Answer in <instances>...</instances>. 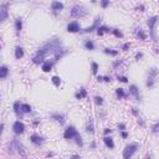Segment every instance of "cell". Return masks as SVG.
Segmentation results:
<instances>
[{"label":"cell","instance_id":"obj_1","mask_svg":"<svg viewBox=\"0 0 159 159\" xmlns=\"http://www.w3.org/2000/svg\"><path fill=\"white\" fill-rule=\"evenodd\" d=\"M62 46H64V42H62V40L58 39V37L49 40L47 42H45V44L36 51V53L34 55V57H32V62H34L35 65L42 64L46 57H47L49 55H53L56 50L60 49V47H62Z\"/></svg>","mask_w":159,"mask_h":159},{"label":"cell","instance_id":"obj_2","mask_svg":"<svg viewBox=\"0 0 159 159\" xmlns=\"http://www.w3.org/2000/svg\"><path fill=\"white\" fill-rule=\"evenodd\" d=\"M158 76V69L156 66L149 69V72H148V78H147V82H145V86L148 88H153L154 85H156V80Z\"/></svg>","mask_w":159,"mask_h":159},{"label":"cell","instance_id":"obj_3","mask_svg":"<svg viewBox=\"0 0 159 159\" xmlns=\"http://www.w3.org/2000/svg\"><path fill=\"white\" fill-rule=\"evenodd\" d=\"M148 27H149V32H150V37L154 42H157V35H156V27L158 24V16H152V18L148 19Z\"/></svg>","mask_w":159,"mask_h":159},{"label":"cell","instance_id":"obj_4","mask_svg":"<svg viewBox=\"0 0 159 159\" xmlns=\"http://www.w3.org/2000/svg\"><path fill=\"white\" fill-rule=\"evenodd\" d=\"M70 15L72 16V18L80 19V18H83V16L87 15V10H86V8L82 5H75L72 8V10H71Z\"/></svg>","mask_w":159,"mask_h":159},{"label":"cell","instance_id":"obj_5","mask_svg":"<svg viewBox=\"0 0 159 159\" xmlns=\"http://www.w3.org/2000/svg\"><path fill=\"white\" fill-rule=\"evenodd\" d=\"M137 150H138V144H137V143H131V144H128L127 147L124 148V150H123V158H124V159L132 158V157L136 154Z\"/></svg>","mask_w":159,"mask_h":159},{"label":"cell","instance_id":"obj_6","mask_svg":"<svg viewBox=\"0 0 159 159\" xmlns=\"http://www.w3.org/2000/svg\"><path fill=\"white\" fill-rule=\"evenodd\" d=\"M78 134V131L76 129V127H73V125H70V127H67L65 129V132H64V138L65 139H73L75 137H76Z\"/></svg>","mask_w":159,"mask_h":159},{"label":"cell","instance_id":"obj_7","mask_svg":"<svg viewBox=\"0 0 159 159\" xmlns=\"http://www.w3.org/2000/svg\"><path fill=\"white\" fill-rule=\"evenodd\" d=\"M9 18V3H4L0 5V23H4Z\"/></svg>","mask_w":159,"mask_h":159},{"label":"cell","instance_id":"obj_8","mask_svg":"<svg viewBox=\"0 0 159 159\" xmlns=\"http://www.w3.org/2000/svg\"><path fill=\"white\" fill-rule=\"evenodd\" d=\"M14 147H15V149H18V153L21 157H26V152H25V149H24V145L20 143L18 139H12V142L10 143V148L12 149Z\"/></svg>","mask_w":159,"mask_h":159},{"label":"cell","instance_id":"obj_9","mask_svg":"<svg viewBox=\"0 0 159 159\" xmlns=\"http://www.w3.org/2000/svg\"><path fill=\"white\" fill-rule=\"evenodd\" d=\"M99 23H101V16H97V18L93 20V24H92L91 26L83 29V30H80V31L83 32V34H88V32H92V31L97 30V27L99 26Z\"/></svg>","mask_w":159,"mask_h":159},{"label":"cell","instance_id":"obj_10","mask_svg":"<svg viewBox=\"0 0 159 159\" xmlns=\"http://www.w3.org/2000/svg\"><path fill=\"white\" fill-rule=\"evenodd\" d=\"M12 131H14L15 134H23L25 132V124L23 122H20V121H16L12 124Z\"/></svg>","mask_w":159,"mask_h":159},{"label":"cell","instance_id":"obj_11","mask_svg":"<svg viewBox=\"0 0 159 159\" xmlns=\"http://www.w3.org/2000/svg\"><path fill=\"white\" fill-rule=\"evenodd\" d=\"M64 8H65V5L61 1H58V0H53V1L51 3V10L55 15L57 14V12H61L62 10H64Z\"/></svg>","mask_w":159,"mask_h":159},{"label":"cell","instance_id":"obj_12","mask_svg":"<svg viewBox=\"0 0 159 159\" xmlns=\"http://www.w3.org/2000/svg\"><path fill=\"white\" fill-rule=\"evenodd\" d=\"M129 95H132L133 97L136 98V101H138V102L142 101L140 92H139V90H138V87L136 85H131V86H129Z\"/></svg>","mask_w":159,"mask_h":159},{"label":"cell","instance_id":"obj_13","mask_svg":"<svg viewBox=\"0 0 159 159\" xmlns=\"http://www.w3.org/2000/svg\"><path fill=\"white\" fill-rule=\"evenodd\" d=\"M30 142L32 144L35 145H42L45 143V138L41 137L40 134H36V133H34V134L30 136Z\"/></svg>","mask_w":159,"mask_h":159},{"label":"cell","instance_id":"obj_14","mask_svg":"<svg viewBox=\"0 0 159 159\" xmlns=\"http://www.w3.org/2000/svg\"><path fill=\"white\" fill-rule=\"evenodd\" d=\"M51 118L55 119L57 123H60V125H64L66 123V117L64 113H60V112H55V113L51 114Z\"/></svg>","mask_w":159,"mask_h":159},{"label":"cell","instance_id":"obj_15","mask_svg":"<svg viewBox=\"0 0 159 159\" xmlns=\"http://www.w3.org/2000/svg\"><path fill=\"white\" fill-rule=\"evenodd\" d=\"M53 64H55V61L45 60V61L42 62V65H41V69H42L44 72H50V71L52 70V67H53Z\"/></svg>","mask_w":159,"mask_h":159},{"label":"cell","instance_id":"obj_16","mask_svg":"<svg viewBox=\"0 0 159 159\" xmlns=\"http://www.w3.org/2000/svg\"><path fill=\"white\" fill-rule=\"evenodd\" d=\"M66 53H67V50H66L65 47H60V49H57L56 51H55V53H53V55H55V62H57L58 60H61L62 57H64Z\"/></svg>","mask_w":159,"mask_h":159},{"label":"cell","instance_id":"obj_17","mask_svg":"<svg viewBox=\"0 0 159 159\" xmlns=\"http://www.w3.org/2000/svg\"><path fill=\"white\" fill-rule=\"evenodd\" d=\"M81 30V26H80L78 21H72L67 25V31L69 32H78Z\"/></svg>","mask_w":159,"mask_h":159},{"label":"cell","instance_id":"obj_18","mask_svg":"<svg viewBox=\"0 0 159 159\" xmlns=\"http://www.w3.org/2000/svg\"><path fill=\"white\" fill-rule=\"evenodd\" d=\"M103 142H104V144H106L107 148H110V149H113L114 148V142H113V138H112V137L104 136Z\"/></svg>","mask_w":159,"mask_h":159},{"label":"cell","instance_id":"obj_19","mask_svg":"<svg viewBox=\"0 0 159 159\" xmlns=\"http://www.w3.org/2000/svg\"><path fill=\"white\" fill-rule=\"evenodd\" d=\"M9 75V67L8 66H0V80H4Z\"/></svg>","mask_w":159,"mask_h":159},{"label":"cell","instance_id":"obj_20","mask_svg":"<svg viewBox=\"0 0 159 159\" xmlns=\"http://www.w3.org/2000/svg\"><path fill=\"white\" fill-rule=\"evenodd\" d=\"M111 32V29L107 27V26H98L97 27V35L98 36H102L104 34H110Z\"/></svg>","mask_w":159,"mask_h":159},{"label":"cell","instance_id":"obj_21","mask_svg":"<svg viewBox=\"0 0 159 159\" xmlns=\"http://www.w3.org/2000/svg\"><path fill=\"white\" fill-rule=\"evenodd\" d=\"M24 57V49L21 46H16L15 49V58L16 60H20V58Z\"/></svg>","mask_w":159,"mask_h":159},{"label":"cell","instance_id":"obj_22","mask_svg":"<svg viewBox=\"0 0 159 159\" xmlns=\"http://www.w3.org/2000/svg\"><path fill=\"white\" fill-rule=\"evenodd\" d=\"M15 30H16V34H20V31L23 30V19L21 18H18L15 20Z\"/></svg>","mask_w":159,"mask_h":159},{"label":"cell","instance_id":"obj_23","mask_svg":"<svg viewBox=\"0 0 159 159\" xmlns=\"http://www.w3.org/2000/svg\"><path fill=\"white\" fill-rule=\"evenodd\" d=\"M20 111H21V113H30L31 106L29 103H21L20 104Z\"/></svg>","mask_w":159,"mask_h":159},{"label":"cell","instance_id":"obj_24","mask_svg":"<svg viewBox=\"0 0 159 159\" xmlns=\"http://www.w3.org/2000/svg\"><path fill=\"white\" fill-rule=\"evenodd\" d=\"M86 132L87 133H95V125H93V119H91L90 118V121H88V123H87V125H86Z\"/></svg>","mask_w":159,"mask_h":159},{"label":"cell","instance_id":"obj_25","mask_svg":"<svg viewBox=\"0 0 159 159\" xmlns=\"http://www.w3.org/2000/svg\"><path fill=\"white\" fill-rule=\"evenodd\" d=\"M87 96V91L86 88H81L76 95H75V97H76V99H82V98H85Z\"/></svg>","mask_w":159,"mask_h":159},{"label":"cell","instance_id":"obj_26","mask_svg":"<svg viewBox=\"0 0 159 159\" xmlns=\"http://www.w3.org/2000/svg\"><path fill=\"white\" fill-rule=\"evenodd\" d=\"M137 36L138 39H139L140 41H145V39H147V35H145V32L143 31V29H137Z\"/></svg>","mask_w":159,"mask_h":159},{"label":"cell","instance_id":"obj_27","mask_svg":"<svg viewBox=\"0 0 159 159\" xmlns=\"http://www.w3.org/2000/svg\"><path fill=\"white\" fill-rule=\"evenodd\" d=\"M116 95H117V97H118V98H127L128 97V95L125 93L123 88H117L116 90Z\"/></svg>","mask_w":159,"mask_h":159},{"label":"cell","instance_id":"obj_28","mask_svg":"<svg viewBox=\"0 0 159 159\" xmlns=\"http://www.w3.org/2000/svg\"><path fill=\"white\" fill-rule=\"evenodd\" d=\"M85 47H86V50H90V51L95 50L93 41H92V40H85Z\"/></svg>","mask_w":159,"mask_h":159},{"label":"cell","instance_id":"obj_29","mask_svg":"<svg viewBox=\"0 0 159 159\" xmlns=\"http://www.w3.org/2000/svg\"><path fill=\"white\" fill-rule=\"evenodd\" d=\"M103 51H104V53H107V55H111V56H117V55H118V51H117V50H112V49H104Z\"/></svg>","mask_w":159,"mask_h":159},{"label":"cell","instance_id":"obj_30","mask_svg":"<svg viewBox=\"0 0 159 159\" xmlns=\"http://www.w3.org/2000/svg\"><path fill=\"white\" fill-rule=\"evenodd\" d=\"M73 139H75V142H76V144L78 145V147H83V140H82V137L80 136V133L73 138Z\"/></svg>","mask_w":159,"mask_h":159},{"label":"cell","instance_id":"obj_31","mask_svg":"<svg viewBox=\"0 0 159 159\" xmlns=\"http://www.w3.org/2000/svg\"><path fill=\"white\" fill-rule=\"evenodd\" d=\"M111 32H112V34H113L116 37H118V39H122V37H123L122 31L118 30V29H113V30H111Z\"/></svg>","mask_w":159,"mask_h":159},{"label":"cell","instance_id":"obj_32","mask_svg":"<svg viewBox=\"0 0 159 159\" xmlns=\"http://www.w3.org/2000/svg\"><path fill=\"white\" fill-rule=\"evenodd\" d=\"M51 81H52V83L55 85L56 87H60V85H61V78L58 77V76H53L52 78H51Z\"/></svg>","mask_w":159,"mask_h":159},{"label":"cell","instance_id":"obj_33","mask_svg":"<svg viewBox=\"0 0 159 159\" xmlns=\"http://www.w3.org/2000/svg\"><path fill=\"white\" fill-rule=\"evenodd\" d=\"M20 104H21V103H20L19 101H16L14 103V111H15V114L16 116H20V112H21V111H20Z\"/></svg>","mask_w":159,"mask_h":159},{"label":"cell","instance_id":"obj_34","mask_svg":"<svg viewBox=\"0 0 159 159\" xmlns=\"http://www.w3.org/2000/svg\"><path fill=\"white\" fill-rule=\"evenodd\" d=\"M95 103L97 104V106H102L103 104V98L101 97V96H95Z\"/></svg>","mask_w":159,"mask_h":159},{"label":"cell","instance_id":"obj_35","mask_svg":"<svg viewBox=\"0 0 159 159\" xmlns=\"http://www.w3.org/2000/svg\"><path fill=\"white\" fill-rule=\"evenodd\" d=\"M91 67H92V73H93V75H96L98 72V64H97V62H92Z\"/></svg>","mask_w":159,"mask_h":159},{"label":"cell","instance_id":"obj_36","mask_svg":"<svg viewBox=\"0 0 159 159\" xmlns=\"http://www.w3.org/2000/svg\"><path fill=\"white\" fill-rule=\"evenodd\" d=\"M99 4H101L103 9H106V8L110 6V0H99Z\"/></svg>","mask_w":159,"mask_h":159},{"label":"cell","instance_id":"obj_37","mask_svg":"<svg viewBox=\"0 0 159 159\" xmlns=\"http://www.w3.org/2000/svg\"><path fill=\"white\" fill-rule=\"evenodd\" d=\"M158 128H159V123L157 122V123H156V124H154L153 127H152V132L154 133V134H157V133H158V131H159Z\"/></svg>","mask_w":159,"mask_h":159},{"label":"cell","instance_id":"obj_38","mask_svg":"<svg viewBox=\"0 0 159 159\" xmlns=\"http://www.w3.org/2000/svg\"><path fill=\"white\" fill-rule=\"evenodd\" d=\"M118 78V81H121V82H123V83H127L128 82V78L125 77V76H118L117 77Z\"/></svg>","mask_w":159,"mask_h":159},{"label":"cell","instance_id":"obj_39","mask_svg":"<svg viewBox=\"0 0 159 159\" xmlns=\"http://www.w3.org/2000/svg\"><path fill=\"white\" fill-rule=\"evenodd\" d=\"M129 47H131V44H129V42H125V44L122 46V50H123V51H127Z\"/></svg>","mask_w":159,"mask_h":159},{"label":"cell","instance_id":"obj_40","mask_svg":"<svg viewBox=\"0 0 159 159\" xmlns=\"http://www.w3.org/2000/svg\"><path fill=\"white\" fill-rule=\"evenodd\" d=\"M122 62H123V60H118V61H114L113 62V67L116 69V67H118L119 65H122Z\"/></svg>","mask_w":159,"mask_h":159},{"label":"cell","instance_id":"obj_41","mask_svg":"<svg viewBox=\"0 0 159 159\" xmlns=\"http://www.w3.org/2000/svg\"><path fill=\"white\" fill-rule=\"evenodd\" d=\"M117 127H118L119 131H125V124H124V123H118V125H117Z\"/></svg>","mask_w":159,"mask_h":159},{"label":"cell","instance_id":"obj_42","mask_svg":"<svg viewBox=\"0 0 159 159\" xmlns=\"http://www.w3.org/2000/svg\"><path fill=\"white\" fill-rule=\"evenodd\" d=\"M103 133H104V136H108V134H111V133H112V129L111 128H104Z\"/></svg>","mask_w":159,"mask_h":159},{"label":"cell","instance_id":"obj_43","mask_svg":"<svg viewBox=\"0 0 159 159\" xmlns=\"http://www.w3.org/2000/svg\"><path fill=\"white\" fill-rule=\"evenodd\" d=\"M121 132H122V133H121V136H122L123 139H125V138H128V133H127V132H125V131H121Z\"/></svg>","mask_w":159,"mask_h":159},{"label":"cell","instance_id":"obj_44","mask_svg":"<svg viewBox=\"0 0 159 159\" xmlns=\"http://www.w3.org/2000/svg\"><path fill=\"white\" fill-rule=\"evenodd\" d=\"M142 57H143V52H138L136 55V60H140Z\"/></svg>","mask_w":159,"mask_h":159},{"label":"cell","instance_id":"obj_45","mask_svg":"<svg viewBox=\"0 0 159 159\" xmlns=\"http://www.w3.org/2000/svg\"><path fill=\"white\" fill-rule=\"evenodd\" d=\"M103 81L104 82H111V76H104L103 77Z\"/></svg>","mask_w":159,"mask_h":159},{"label":"cell","instance_id":"obj_46","mask_svg":"<svg viewBox=\"0 0 159 159\" xmlns=\"http://www.w3.org/2000/svg\"><path fill=\"white\" fill-rule=\"evenodd\" d=\"M137 10L138 11H144V5H139V6L137 8Z\"/></svg>","mask_w":159,"mask_h":159},{"label":"cell","instance_id":"obj_47","mask_svg":"<svg viewBox=\"0 0 159 159\" xmlns=\"http://www.w3.org/2000/svg\"><path fill=\"white\" fill-rule=\"evenodd\" d=\"M3 129H4V123H0V137L3 134Z\"/></svg>","mask_w":159,"mask_h":159},{"label":"cell","instance_id":"obj_48","mask_svg":"<svg viewBox=\"0 0 159 159\" xmlns=\"http://www.w3.org/2000/svg\"><path fill=\"white\" fill-rule=\"evenodd\" d=\"M132 113L134 116H138V110H137V108H132Z\"/></svg>","mask_w":159,"mask_h":159},{"label":"cell","instance_id":"obj_49","mask_svg":"<svg viewBox=\"0 0 159 159\" xmlns=\"http://www.w3.org/2000/svg\"><path fill=\"white\" fill-rule=\"evenodd\" d=\"M138 123H139V124L142 125V127H144V121L142 119V118H139V119H138Z\"/></svg>","mask_w":159,"mask_h":159},{"label":"cell","instance_id":"obj_50","mask_svg":"<svg viewBox=\"0 0 159 159\" xmlns=\"http://www.w3.org/2000/svg\"><path fill=\"white\" fill-rule=\"evenodd\" d=\"M97 81H98V82H102V81H103V77H102V76H98V77H97Z\"/></svg>","mask_w":159,"mask_h":159},{"label":"cell","instance_id":"obj_51","mask_svg":"<svg viewBox=\"0 0 159 159\" xmlns=\"http://www.w3.org/2000/svg\"><path fill=\"white\" fill-rule=\"evenodd\" d=\"M72 158H80V156H78V154H73Z\"/></svg>","mask_w":159,"mask_h":159},{"label":"cell","instance_id":"obj_52","mask_svg":"<svg viewBox=\"0 0 159 159\" xmlns=\"http://www.w3.org/2000/svg\"><path fill=\"white\" fill-rule=\"evenodd\" d=\"M91 1H92V3H96V1H97V0H91Z\"/></svg>","mask_w":159,"mask_h":159},{"label":"cell","instance_id":"obj_53","mask_svg":"<svg viewBox=\"0 0 159 159\" xmlns=\"http://www.w3.org/2000/svg\"><path fill=\"white\" fill-rule=\"evenodd\" d=\"M0 40H1V39H0ZM0 50H1V42H0Z\"/></svg>","mask_w":159,"mask_h":159}]
</instances>
